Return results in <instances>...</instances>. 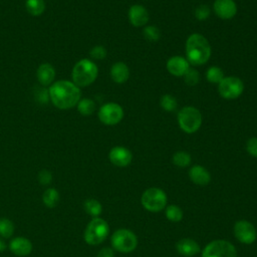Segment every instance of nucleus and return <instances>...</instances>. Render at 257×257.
Instances as JSON below:
<instances>
[{
	"label": "nucleus",
	"mask_w": 257,
	"mask_h": 257,
	"mask_svg": "<svg viewBox=\"0 0 257 257\" xmlns=\"http://www.w3.org/2000/svg\"><path fill=\"white\" fill-rule=\"evenodd\" d=\"M189 68L188 60L182 56H173L167 61L168 71L175 76H183Z\"/></svg>",
	"instance_id": "18"
},
{
	"label": "nucleus",
	"mask_w": 257,
	"mask_h": 257,
	"mask_svg": "<svg viewBox=\"0 0 257 257\" xmlns=\"http://www.w3.org/2000/svg\"><path fill=\"white\" fill-rule=\"evenodd\" d=\"M180 127L187 134L197 132L202 124V114L194 106H185L178 113Z\"/></svg>",
	"instance_id": "6"
},
{
	"label": "nucleus",
	"mask_w": 257,
	"mask_h": 257,
	"mask_svg": "<svg viewBox=\"0 0 257 257\" xmlns=\"http://www.w3.org/2000/svg\"><path fill=\"white\" fill-rule=\"evenodd\" d=\"M183 76L188 85H196L200 80V74L194 68H189Z\"/></svg>",
	"instance_id": "31"
},
{
	"label": "nucleus",
	"mask_w": 257,
	"mask_h": 257,
	"mask_svg": "<svg viewBox=\"0 0 257 257\" xmlns=\"http://www.w3.org/2000/svg\"><path fill=\"white\" fill-rule=\"evenodd\" d=\"M190 180L199 186H207L211 182V175L209 171L200 165H195L189 170Z\"/></svg>",
	"instance_id": "17"
},
{
	"label": "nucleus",
	"mask_w": 257,
	"mask_h": 257,
	"mask_svg": "<svg viewBox=\"0 0 257 257\" xmlns=\"http://www.w3.org/2000/svg\"><path fill=\"white\" fill-rule=\"evenodd\" d=\"M14 233V224L7 218L0 219V236L3 238H9Z\"/></svg>",
	"instance_id": "27"
},
{
	"label": "nucleus",
	"mask_w": 257,
	"mask_h": 257,
	"mask_svg": "<svg viewBox=\"0 0 257 257\" xmlns=\"http://www.w3.org/2000/svg\"><path fill=\"white\" fill-rule=\"evenodd\" d=\"M213 9L221 19H231L237 13V6L234 0H215Z\"/></svg>",
	"instance_id": "13"
},
{
	"label": "nucleus",
	"mask_w": 257,
	"mask_h": 257,
	"mask_svg": "<svg viewBox=\"0 0 257 257\" xmlns=\"http://www.w3.org/2000/svg\"><path fill=\"white\" fill-rule=\"evenodd\" d=\"M160 104L162 106V108L166 111H174L177 106H178V103H177V100L174 96H172L171 94H165L161 97V100H160Z\"/></svg>",
	"instance_id": "29"
},
{
	"label": "nucleus",
	"mask_w": 257,
	"mask_h": 257,
	"mask_svg": "<svg viewBox=\"0 0 257 257\" xmlns=\"http://www.w3.org/2000/svg\"><path fill=\"white\" fill-rule=\"evenodd\" d=\"M202 257H237V250L231 242L218 239L205 246L202 250Z\"/></svg>",
	"instance_id": "8"
},
{
	"label": "nucleus",
	"mask_w": 257,
	"mask_h": 257,
	"mask_svg": "<svg viewBox=\"0 0 257 257\" xmlns=\"http://www.w3.org/2000/svg\"><path fill=\"white\" fill-rule=\"evenodd\" d=\"M144 36L146 39L150 40V41H157L159 40L160 36H161V32L160 30L158 29V27L154 26V25H149V26H146L144 28Z\"/></svg>",
	"instance_id": "30"
},
{
	"label": "nucleus",
	"mask_w": 257,
	"mask_h": 257,
	"mask_svg": "<svg viewBox=\"0 0 257 257\" xmlns=\"http://www.w3.org/2000/svg\"><path fill=\"white\" fill-rule=\"evenodd\" d=\"M246 151L254 158H257V137L250 138L246 143Z\"/></svg>",
	"instance_id": "33"
},
{
	"label": "nucleus",
	"mask_w": 257,
	"mask_h": 257,
	"mask_svg": "<svg viewBox=\"0 0 257 257\" xmlns=\"http://www.w3.org/2000/svg\"><path fill=\"white\" fill-rule=\"evenodd\" d=\"M109 233L107 222L99 217L93 218L84 230V241L89 245H98L102 243Z\"/></svg>",
	"instance_id": "4"
},
{
	"label": "nucleus",
	"mask_w": 257,
	"mask_h": 257,
	"mask_svg": "<svg viewBox=\"0 0 257 257\" xmlns=\"http://www.w3.org/2000/svg\"><path fill=\"white\" fill-rule=\"evenodd\" d=\"M97 66L94 62L88 59L79 60L72 69L73 83L78 87H83L91 84L97 76Z\"/></svg>",
	"instance_id": "3"
},
{
	"label": "nucleus",
	"mask_w": 257,
	"mask_h": 257,
	"mask_svg": "<svg viewBox=\"0 0 257 257\" xmlns=\"http://www.w3.org/2000/svg\"><path fill=\"white\" fill-rule=\"evenodd\" d=\"M206 77L212 83H219L224 78V73L220 67L211 66L206 72Z\"/></svg>",
	"instance_id": "28"
},
{
	"label": "nucleus",
	"mask_w": 257,
	"mask_h": 257,
	"mask_svg": "<svg viewBox=\"0 0 257 257\" xmlns=\"http://www.w3.org/2000/svg\"><path fill=\"white\" fill-rule=\"evenodd\" d=\"M43 203L48 208H54L59 202V193L54 188H48L42 195Z\"/></svg>",
	"instance_id": "21"
},
{
	"label": "nucleus",
	"mask_w": 257,
	"mask_h": 257,
	"mask_svg": "<svg viewBox=\"0 0 257 257\" xmlns=\"http://www.w3.org/2000/svg\"><path fill=\"white\" fill-rule=\"evenodd\" d=\"M111 246L120 253L133 252L138 246L136 234L128 229H118L113 232L110 238Z\"/></svg>",
	"instance_id": "7"
},
{
	"label": "nucleus",
	"mask_w": 257,
	"mask_h": 257,
	"mask_svg": "<svg viewBox=\"0 0 257 257\" xmlns=\"http://www.w3.org/2000/svg\"><path fill=\"white\" fill-rule=\"evenodd\" d=\"M6 249V244L3 240L0 239V252H3Z\"/></svg>",
	"instance_id": "38"
},
{
	"label": "nucleus",
	"mask_w": 257,
	"mask_h": 257,
	"mask_svg": "<svg viewBox=\"0 0 257 257\" xmlns=\"http://www.w3.org/2000/svg\"><path fill=\"white\" fill-rule=\"evenodd\" d=\"M27 11L34 16L41 15L45 9V4L43 0H26Z\"/></svg>",
	"instance_id": "25"
},
{
	"label": "nucleus",
	"mask_w": 257,
	"mask_h": 257,
	"mask_svg": "<svg viewBox=\"0 0 257 257\" xmlns=\"http://www.w3.org/2000/svg\"><path fill=\"white\" fill-rule=\"evenodd\" d=\"M89 54L93 59H103L106 56V50L103 46L97 45L90 50Z\"/></svg>",
	"instance_id": "34"
},
{
	"label": "nucleus",
	"mask_w": 257,
	"mask_h": 257,
	"mask_svg": "<svg viewBox=\"0 0 257 257\" xmlns=\"http://www.w3.org/2000/svg\"><path fill=\"white\" fill-rule=\"evenodd\" d=\"M130 76V70L125 63L116 62L110 68V77L116 83H123Z\"/></svg>",
	"instance_id": "19"
},
{
	"label": "nucleus",
	"mask_w": 257,
	"mask_h": 257,
	"mask_svg": "<svg viewBox=\"0 0 257 257\" xmlns=\"http://www.w3.org/2000/svg\"><path fill=\"white\" fill-rule=\"evenodd\" d=\"M235 238L243 244H252L257 238V231L254 225L247 220H239L233 228Z\"/></svg>",
	"instance_id": "11"
},
{
	"label": "nucleus",
	"mask_w": 257,
	"mask_h": 257,
	"mask_svg": "<svg viewBox=\"0 0 257 257\" xmlns=\"http://www.w3.org/2000/svg\"><path fill=\"white\" fill-rule=\"evenodd\" d=\"M55 76V70L49 63L41 64L37 69V79L42 85L51 84Z\"/></svg>",
	"instance_id": "20"
},
{
	"label": "nucleus",
	"mask_w": 257,
	"mask_h": 257,
	"mask_svg": "<svg viewBox=\"0 0 257 257\" xmlns=\"http://www.w3.org/2000/svg\"><path fill=\"white\" fill-rule=\"evenodd\" d=\"M195 16L200 21L206 20L210 16V8L205 4L198 6L195 11Z\"/></svg>",
	"instance_id": "32"
},
{
	"label": "nucleus",
	"mask_w": 257,
	"mask_h": 257,
	"mask_svg": "<svg viewBox=\"0 0 257 257\" xmlns=\"http://www.w3.org/2000/svg\"><path fill=\"white\" fill-rule=\"evenodd\" d=\"M9 249L16 256H27L32 251V243L25 237H16L10 241Z\"/></svg>",
	"instance_id": "15"
},
{
	"label": "nucleus",
	"mask_w": 257,
	"mask_h": 257,
	"mask_svg": "<svg viewBox=\"0 0 257 257\" xmlns=\"http://www.w3.org/2000/svg\"><path fill=\"white\" fill-rule=\"evenodd\" d=\"M166 218L174 223L180 222L183 219V211L177 205H170L165 209Z\"/></svg>",
	"instance_id": "24"
},
{
	"label": "nucleus",
	"mask_w": 257,
	"mask_h": 257,
	"mask_svg": "<svg viewBox=\"0 0 257 257\" xmlns=\"http://www.w3.org/2000/svg\"><path fill=\"white\" fill-rule=\"evenodd\" d=\"M128 20L131 24L135 27L144 26L149 21L148 10L140 4H135L131 6L128 10Z\"/></svg>",
	"instance_id": "14"
},
{
	"label": "nucleus",
	"mask_w": 257,
	"mask_h": 257,
	"mask_svg": "<svg viewBox=\"0 0 257 257\" xmlns=\"http://www.w3.org/2000/svg\"><path fill=\"white\" fill-rule=\"evenodd\" d=\"M96 257H114V252L111 248L104 247L98 251Z\"/></svg>",
	"instance_id": "36"
},
{
	"label": "nucleus",
	"mask_w": 257,
	"mask_h": 257,
	"mask_svg": "<svg viewBox=\"0 0 257 257\" xmlns=\"http://www.w3.org/2000/svg\"><path fill=\"white\" fill-rule=\"evenodd\" d=\"M77 110L83 115H90L95 110V103L90 98L80 99L77 103Z\"/></svg>",
	"instance_id": "26"
},
{
	"label": "nucleus",
	"mask_w": 257,
	"mask_h": 257,
	"mask_svg": "<svg viewBox=\"0 0 257 257\" xmlns=\"http://www.w3.org/2000/svg\"><path fill=\"white\" fill-rule=\"evenodd\" d=\"M177 252L184 257H193L198 254L201 250L200 245L191 238H183L176 244Z\"/></svg>",
	"instance_id": "16"
},
{
	"label": "nucleus",
	"mask_w": 257,
	"mask_h": 257,
	"mask_svg": "<svg viewBox=\"0 0 257 257\" xmlns=\"http://www.w3.org/2000/svg\"><path fill=\"white\" fill-rule=\"evenodd\" d=\"M108 159L111 164L116 167L123 168L128 166L133 161V154L124 147H113L108 154Z\"/></svg>",
	"instance_id": "12"
},
{
	"label": "nucleus",
	"mask_w": 257,
	"mask_h": 257,
	"mask_svg": "<svg viewBox=\"0 0 257 257\" xmlns=\"http://www.w3.org/2000/svg\"><path fill=\"white\" fill-rule=\"evenodd\" d=\"M52 181V175L49 171L47 170H42L38 173V182L43 185L46 186L48 184H50Z\"/></svg>",
	"instance_id": "35"
},
{
	"label": "nucleus",
	"mask_w": 257,
	"mask_h": 257,
	"mask_svg": "<svg viewBox=\"0 0 257 257\" xmlns=\"http://www.w3.org/2000/svg\"><path fill=\"white\" fill-rule=\"evenodd\" d=\"M48 91L45 89H40L39 91H37L36 96H37V100H39L40 102H46L47 98L49 96V93H47Z\"/></svg>",
	"instance_id": "37"
},
{
	"label": "nucleus",
	"mask_w": 257,
	"mask_h": 257,
	"mask_svg": "<svg viewBox=\"0 0 257 257\" xmlns=\"http://www.w3.org/2000/svg\"><path fill=\"white\" fill-rule=\"evenodd\" d=\"M244 90L243 81L236 76L224 77L218 83V91L220 95L226 99H234L242 94Z\"/></svg>",
	"instance_id": "9"
},
{
	"label": "nucleus",
	"mask_w": 257,
	"mask_h": 257,
	"mask_svg": "<svg viewBox=\"0 0 257 257\" xmlns=\"http://www.w3.org/2000/svg\"><path fill=\"white\" fill-rule=\"evenodd\" d=\"M84 211L93 218L98 217L102 212L101 204L95 199H87L83 204Z\"/></svg>",
	"instance_id": "22"
},
{
	"label": "nucleus",
	"mask_w": 257,
	"mask_h": 257,
	"mask_svg": "<svg viewBox=\"0 0 257 257\" xmlns=\"http://www.w3.org/2000/svg\"><path fill=\"white\" fill-rule=\"evenodd\" d=\"M49 97L52 103L60 109H68L80 100L79 87L68 80H58L49 88Z\"/></svg>",
	"instance_id": "1"
},
{
	"label": "nucleus",
	"mask_w": 257,
	"mask_h": 257,
	"mask_svg": "<svg viewBox=\"0 0 257 257\" xmlns=\"http://www.w3.org/2000/svg\"><path fill=\"white\" fill-rule=\"evenodd\" d=\"M123 117L122 107L114 102H108L103 104L98 110L99 120L107 125H113L118 123Z\"/></svg>",
	"instance_id": "10"
},
{
	"label": "nucleus",
	"mask_w": 257,
	"mask_h": 257,
	"mask_svg": "<svg viewBox=\"0 0 257 257\" xmlns=\"http://www.w3.org/2000/svg\"><path fill=\"white\" fill-rule=\"evenodd\" d=\"M172 162L179 168H186L191 164V156L187 152L179 151L173 155Z\"/></svg>",
	"instance_id": "23"
},
{
	"label": "nucleus",
	"mask_w": 257,
	"mask_h": 257,
	"mask_svg": "<svg viewBox=\"0 0 257 257\" xmlns=\"http://www.w3.org/2000/svg\"><path fill=\"white\" fill-rule=\"evenodd\" d=\"M186 55L189 63L202 65L211 56V46L208 40L199 33L191 34L186 42Z\"/></svg>",
	"instance_id": "2"
},
{
	"label": "nucleus",
	"mask_w": 257,
	"mask_h": 257,
	"mask_svg": "<svg viewBox=\"0 0 257 257\" xmlns=\"http://www.w3.org/2000/svg\"><path fill=\"white\" fill-rule=\"evenodd\" d=\"M167 195L164 190L156 187L147 189L141 197V203L143 207L150 212H160L166 208Z\"/></svg>",
	"instance_id": "5"
}]
</instances>
